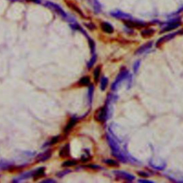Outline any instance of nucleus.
<instances>
[{"mask_svg": "<svg viewBox=\"0 0 183 183\" xmlns=\"http://www.w3.org/2000/svg\"><path fill=\"white\" fill-rule=\"evenodd\" d=\"M180 26V23L177 19H175V20H173L170 22V24L167 25L164 28H163L162 30L161 31V33L162 32H169V31H171L172 29H176V28L179 27Z\"/></svg>", "mask_w": 183, "mask_h": 183, "instance_id": "423d86ee", "label": "nucleus"}, {"mask_svg": "<svg viewBox=\"0 0 183 183\" xmlns=\"http://www.w3.org/2000/svg\"><path fill=\"white\" fill-rule=\"evenodd\" d=\"M95 119L99 122H104L107 118V106L102 107L96 111L95 115Z\"/></svg>", "mask_w": 183, "mask_h": 183, "instance_id": "f257e3e1", "label": "nucleus"}, {"mask_svg": "<svg viewBox=\"0 0 183 183\" xmlns=\"http://www.w3.org/2000/svg\"><path fill=\"white\" fill-rule=\"evenodd\" d=\"M93 94H94V86L91 85L89 87L88 91V99L90 104L92 102V98H93Z\"/></svg>", "mask_w": 183, "mask_h": 183, "instance_id": "aec40b11", "label": "nucleus"}, {"mask_svg": "<svg viewBox=\"0 0 183 183\" xmlns=\"http://www.w3.org/2000/svg\"><path fill=\"white\" fill-rule=\"evenodd\" d=\"M140 61H137V62H136L135 63V64H134V66H133L134 72H137V70H138L139 67H140Z\"/></svg>", "mask_w": 183, "mask_h": 183, "instance_id": "c756f323", "label": "nucleus"}, {"mask_svg": "<svg viewBox=\"0 0 183 183\" xmlns=\"http://www.w3.org/2000/svg\"><path fill=\"white\" fill-rule=\"evenodd\" d=\"M108 84V79L107 77H102L101 79V84H100V88L102 91L105 90Z\"/></svg>", "mask_w": 183, "mask_h": 183, "instance_id": "412c9836", "label": "nucleus"}, {"mask_svg": "<svg viewBox=\"0 0 183 183\" xmlns=\"http://www.w3.org/2000/svg\"><path fill=\"white\" fill-rule=\"evenodd\" d=\"M90 2H91V5H92V7H93L94 9H95V12L96 13H99V12H101V5L99 3V2H98V0H90Z\"/></svg>", "mask_w": 183, "mask_h": 183, "instance_id": "dca6fc26", "label": "nucleus"}, {"mask_svg": "<svg viewBox=\"0 0 183 183\" xmlns=\"http://www.w3.org/2000/svg\"><path fill=\"white\" fill-rule=\"evenodd\" d=\"M124 21H125V25L129 28H140L143 27L147 25L145 23H143V22H133L131 19H127V20Z\"/></svg>", "mask_w": 183, "mask_h": 183, "instance_id": "39448f33", "label": "nucleus"}, {"mask_svg": "<svg viewBox=\"0 0 183 183\" xmlns=\"http://www.w3.org/2000/svg\"><path fill=\"white\" fill-rule=\"evenodd\" d=\"M13 1H17V0H13Z\"/></svg>", "mask_w": 183, "mask_h": 183, "instance_id": "c9c22d12", "label": "nucleus"}, {"mask_svg": "<svg viewBox=\"0 0 183 183\" xmlns=\"http://www.w3.org/2000/svg\"><path fill=\"white\" fill-rule=\"evenodd\" d=\"M12 167H13L12 162H9L8 161H3V160L0 162V170H9Z\"/></svg>", "mask_w": 183, "mask_h": 183, "instance_id": "4468645a", "label": "nucleus"}, {"mask_svg": "<svg viewBox=\"0 0 183 183\" xmlns=\"http://www.w3.org/2000/svg\"><path fill=\"white\" fill-rule=\"evenodd\" d=\"M70 145L67 144L66 145H64V147H63L61 149L60 152V156L61 157H67L68 156H70Z\"/></svg>", "mask_w": 183, "mask_h": 183, "instance_id": "ddd939ff", "label": "nucleus"}, {"mask_svg": "<svg viewBox=\"0 0 183 183\" xmlns=\"http://www.w3.org/2000/svg\"><path fill=\"white\" fill-rule=\"evenodd\" d=\"M138 174H139V175L142 176V177H147V176H148V174H147V173L143 172H139Z\"/></svg>", "mask_w": 183, "mask_h": 183, "instance_id": "473e14b6", "label": "nucleus"}, {"mask_svg": "<svg viewBox=\"0 0 183 183\" xmlns=\"http://www.w3.org/2000/svg\"><path fill=\"white\" fill-rule=\"evenodd\" d=\"M96 61H97V56L95 54V55L92 56V57H91V59L90 60V61L89 62L88 64H87V67H88L89 69L91 68L92 66L94 65V64L96 62Z\"/></svg>", "mask_w": 183, "mask_h": 183, "instance_id": "b1692460", "label": "nucleus"}, {"mask_svg": "<svg viewBox=\"0 0 183 183\" xmlns=\"http://www.w3.org/2000/svg\"><path fill=\"white\" fill-rule=\"evenodd\" d=\"M77 164V161L75 160H67V161L64 162L62 164V167H72V166H74Z\"/></svg>", "mask_w": 183, "mask_h": 183, "instance_id": "4be33fe9", "label": "nucleus"}, {"mask_svg": "<svg viewBox=\"0 0 183 183\" xmlns=\"http://www.w3.org/2000/svg\"><path fill=\"white\" fill-rule=\"evenodd\" d=\"M152 46V42H147V43L142 45L141 47H140L138 50H137L136 52H135V54H143V52H145L147 51V50H148L150 48H151Z\"/></svg>", "mask_w": 183, "mask_h": 183, "instance_id": "9b49d317", "label": "nucleus"}, {"mask_svg": "<svg viewBox=\"0 0 183 183\" xmlns=\"http://www.w3.org/2000/svg\"><path fill=\"white\" fill-rule=\"evenodd\" d=\"M154 33V30L152 29H146L142 32V36L144 38H149L151 36H152L153 34Z\"/></svg>", "mask_w": 183, "mask_h": 183, "instance_id": "f3484780", "label": "nucleus"}, {"mask_svg": "<svg viewBox=\"0 0 183 183\" xmlns=\"http://www.w3.org/2000/svg\"><path fill=\"white\" fill-rule=\"evenodd\" d=\"M128 72L127 71V70H122V71L119 72V74H118L116 80H115V81L114 82V83L112 84V90H115L117 88V86L118 84H119V83L121 82L123 80H125V78L127 77V76L128 75Z\"/></svg>", "mask_w": 183, "mask_h": 183, "instance_id": "7ed1b4c3", "label": "nucleus"}, {"mask_svg": "<svg viewBox=\"0 0 183 183\" xmlns=\"http://www.w3.org/2000/svg\"><path fill=\"white\" fill-rule=\"evenodd\" d=\"M68 5H69V7H70L72 8V9H73L74 10H75L76 12H78V13L80 14V15H82V16L84 17V15L82 14V12H81V10H80V9H79V8L77 7L76 6V5H74V4H72V3H68Z\"/></svg>", "mask_w": 183, "mask_h": 183, "instance_id": "bb28decb", "label": "nucleus"}, {"mask_svg": "<svg viewBox=\"0 0 183 183\" xmlns=\"http://www.w3.org/2000/svg\"><path fill=\"white\" fill-rule=\"evenodd\" d=\"M52 156V151L51 150H47V151L44 152L40 153L36 157V160L38 162H45L48 160Z\"/></svg>", "mask_w": 183, "mask_h": 183, "instance_id": "0eeeda50", "label": "nucleus"}, {"mask_svg": "<svg viewBox=\"0 0 183 183\" xmlns=\"http://www.w3.org/2000/svg\"><path fill=\"white\" fill-rule=\"evenodd\" d=\"M139 182H149V183H152V182L151 181H148V180H138Z\"/></svg>", "mask_w": 183, "mask_h": 183, "instance_id": "72a5a7b5", "label": "nucleus"}, {"mask_svg": "<svg viewBox=\"0 0 183 183\" xmlns=\"http://www.w3.org/2000/svg\"><path fill=\"white\" fill-rule=\"evenodd\" d=\"M77 119L75 117H73L70 119V121L69 122V123L67 124V126H66L65 129H64V132H68L69 131H70L72 129V128L75 125V124L77 123Z\"/></svg>", "mask_w": 183, "mask_h": 183, "instance_id": "2eb2a0df", "label": "nucleus"}, {"mask_svg": "<svg viewBox=\"0 0 183 183\" xmlns=\"http://www.w3.org/2000/svg\"><path fill=\"white\" fill-rule=\"evenodd\" d=\"M88 167H90V168H91V169H99L100 168V167L98 165H95V164H90V165H88Z\"/></svg>", "mask_w": 183, "mask_h": 183, "instance_id": "2f4dec72", "label": "nucleus"}, {"mask_svg": "<svg viewBox=\"0 0 183 183\" xmlns=\"http://www.w3.org/2000/svg\"><path fill=\"white\" fill-rule=\"evenodd\" d=\"M110 15L112 17L117 19H122L123 20H127V19H132V17L129 14L124 13V12H120V11H115V12H111Z\"/></svg>", "mask_w": 183, "mask_h": 183, "instance_id": "20e7f679", "label": "nucleus"}, {"mask_svg": "<svg viewBox=\"0 0 183 183\" xmlns=\"http://www.w3.org/2000/svg\"><path fill=\"white\" fill-rule=\"evenodd\" d=\"M180 32H175V33L169 34L165 35V36H162V37H161L158 41H157L156 45H157V46H159V45H160L161 44H162V43H164V42H167V41L170 40V39H172V38H174V36H175L177 34L180 33Z\"/></svg>", "mask_w": 183, "mask_h": 183, "instance_id": "1a4fd4ad", "label": "nucleus"}, {"mask_svg": "<svg viewBox=\"0 0 183 183\" xmlns=\"http://www.w3.org/2000/svg\"><path fill=\"white\" fill-rule=\"evenodd\" d=\"M45 6L47 7L50 8L52 10L54 11L55 12H57V14H59L60 16L62 17L64 19H67V17H68L67 15L65 13V12H64L58 5H57V4H54L53 3V2H47L45 3Z\"/></svg>", "mask_w": 183, "mask_h": 183, "instance_id": "f03ea898", "label": "nucleus"}, {"mask_svg": "<svg viewBox=\"0 0 183 183\" xmlns=\"http://www.w3.org/2000/svg\"><path fill=\"white\" fill-rule=\"evenodd\" d=\"M70 172H71V170H64V171L59 172L58 173H57V174H56V175H57L58 177H60V178H62V177H63L64 176H65L66 174H69Z\"/></svg>", "mask_w": 183, "mask_h": 183, "instance_id": "393cba45", "label": "nucleus"}, {"mask_svg": "<svg viewBox=\"0 0 183 183\" xmlns=\"http://www.w3.org/2000/svg\"><path fill=\"white\" fill-rule=\"evenodd\" d=\"M99 74H100V67L99 66V67H96V69H95L93 72L94 78H95V80H96V81H97V80H99Z\"/></svg>", "mask_w": 183, "mask_h": 183, "instance_id": "5701e85b", "label": "nucleus"}, {"mask_svg": "<svg viewBox=\"0 0 183 183\" xmlns=\"http://www.w3.org/2000/svg\"><path fill=\"white\" fill-rule=\"evenodd\" d=\"M90 77L86 76V77H83L80 79V81H79V84L82 86L88 85V84H90Z\"/></svg>", "mask_w": 183, "mask_h": 183, "instance_id": "6ab92c4d", "label": "nucleus"}, {"mask_svg": "<svg viewBox=\"0 0 183 183\" xmlns=\"http://www.w3.org/2000/svg\"><path fill=\"white\" fill-rule=\"evenodd\" d=\"M42 182H43V183H53V182H55V180H51V179H49V180H43V181H42Z\"/></svg>", "mask_w": 183, "mask_h": 183, "instance_id": "7c9ffc66", "label": "nucleus"}, {"mask_svg": "<svg viewBox=\"0 0 183 183\" xmlns=\"http://www.w3.org/2000/svg\"><path fill=\"white\" fill-rule=\"evenodd\" d=\"M101 28H102V31L106 33L112 34L114 32V28L110 24L107 23V22H102L101 24Z\"/></svg>", "mask_w": 183, "mask_h": 183, "instance_id": "f8f14e48", "label": "nucleus"}, {"mask_svg": "<svg viewBox=\"0 0 183 183\" xmlns=\"http://www.w3.org/2000/svg\"><path fill=\"white\" fill-rule=\"evenodd\" d=\"M89 43H90V48H91V52L94 53V51H95V43H94V42L91 39H90V38H89Z\"/></svg>", "mask_w": 183, "mask_h": 183, "instance_id": "c85d7f7f", "label": "nucleus"}, {"mask_svg": "<svg viewBox=\"0 0 183 183\" xmlns=\"http://www.w3.org/2000/svg\"><path fill=\"white\" fill-rule=\"evenodd\" d=\"M115 174H116L117 177H121L122 179H125V180H134V176L130 174H128V173L122 171H115Z\"/></svg>", "mask_w": 183, "mask_h": 183, "instance_id": "9d476101", "label": "nucleus"}, {"mask_svg": "<svg viewBox=\"0 0 183 183\" xmlns=\"http://www.w3.org/2000/svg\"><path fill=\"white\" fill-rule=\"evenodd\" d=\"M29 1H31V2H33L36 4H40L41 2H42V0H29Z\"/></svg>", "mask_w": 183, "mask_h": 183, "instance_id": "f704fd0d", "label": "nucleus"}, {"mask_svg": "<svg viewBox=\"0 0 183 183\" xmlns=\"http://www.w3.org/2000/svg\"><path fill=\"white\" fill-rule=\"evenodd\" d=\"M60 140V136H55L51 140V141L50 143H48V144H45L44 146H49V145H54L55 143H57V142Z\"/></svg>", "mask_w": 183, "mask_h": 183, "instance_id": "a878e982", "label": "nucleus"}, {"mask_svg": "<svg viewBox=\"0 0 183 183\" xmlns=\"http://www.w3.org/2000/svg\"><path fill=\"white\" fill-rule=\"evenodd\" d=\"M104 162L106 163L107 164H108V165H109V166H117L118 165V163L115 160H110V159H109V160H105V161H104Z\"/></svg>", "mask_w": 183, "mask_h": 183, "instance_id": "cd10ccee", "label": "nucleus"}, {"mask_svg": "<svg viewBox=\"0 0 183 183\" xmlns=\"http://www.w3.org/2000/svg\"><path fill=\"white\" fill-rule=\"evenodd\" d=\"M44 171H45L44 167H40V168H38L37 170H36L34 171L33 177H40V176L44 175Z\"/></svg>", "mask_w": 183, "mask_h": 183, "instance_id": "a211bd4d", "label": "nucleus"}, {"mask_svg": "<svg viewBox=\"0 0 183 183\" xmlns=\"http://www.w3.org/2000/svg\"><path fill=\"white\" fill-rule=\"evenodd\" d=\"M33 173H34V171H29V172H27L23 173V174H21L19 177H17L16 180H14L13 182H19L25 181V180L33 177Z\"/></svg>", "mask_w": 183, "mask_h": 183, "instance_id": "6e6552de", "label": "nucleus"}]
</instances>
